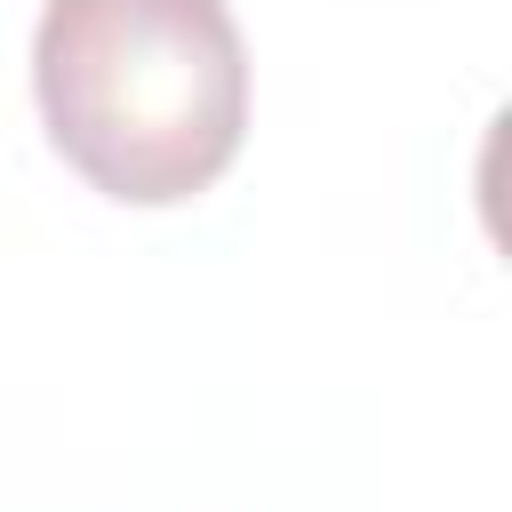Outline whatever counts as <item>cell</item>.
<instances>
[{
	"label": "cell",
	"mask_w": 512,
	"mask_h": 512,
	"mask_svg": "<svg viewBox=\"0 0 512 512\" xmlns=\"http://www.w3.org/2000/svg\"><path fill=\"white\" fill-rule=\"evenodd\" d=\"M40 128L104 200L176 208L248 136V48L224 0H48L32 32Z\"/></svg>",
	"instance_id": "1"
}]
</instances>
